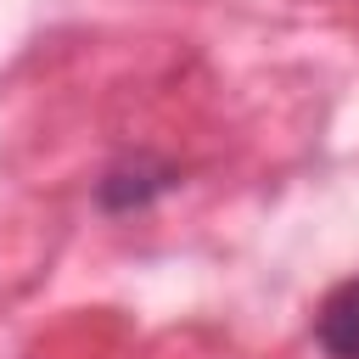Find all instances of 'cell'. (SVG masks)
Here are the masks:
<instances>
[{"label": "cell", "instance_id": "1", "mask_svg": "<svg viewBox=\"0 0 359 359\" xmlns=\"http://www.w3.org/2000/svg\"><path fill=\"white\" fill-rule=\"evenodd\" d=\"M314 337L331 359H359V275L325 292V303L314 314Z\"/></svg>", "mask_w": 359, "mask_h": 359}, {"label": "cell", "instance_id": "2", "mask_svg": "<svg viewBox=\"0 0 359 359\" xmlns=\"http://www.w3.org/2000/svg\"><path fill=\"white\" fill-rule=\"evenodd\" d=\"M174 185V168L168 163H151V157H135V163H118L107 180H101V208L112 213H129V208H146L157 191Z\"/></svg>", "mask_w": 359, "mask_h": 359}]
</instances>
